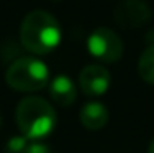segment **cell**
Segmentation results:
<instances>
[{
	"label": "cell",
	"instance_id": "cell-1",
	"mask_svg": "<svg viewBox=\"0 0 154 153\" xmlns=\"http://www.w3.org/2000/svg\"><path fill=\"white\" fill-rule=\"evenodd\" d=\"M61 35L59 21L45 10H31L20 25V41L33 54H48L56 49Z\"/></svg>",
	"mask_w": 154,
	"mask_h": 153
},
{
	"label": "cell",
	"instance_id": "cell-2",
	"mask_svg": "<svg viewBox=\"0 0 154 153\" xmlns=\"http://www.w3.org/2000/svg\"><path fill=\"white\" fill-rule=\"evenodd\" d=\"M15 119L20 133L33 142H39L49 137L57 122L56 112L49 102L36 96L20 100V104L17 105Z\"/></svg>",
	"mask_w": 154,
	"mask_h": 153
},
{
	"label": "cell",
	"instance_id": "cell-3",
	"mask_svg": "<svg viewBox=\"0 0 154 153\" xmlns=\"http://www.w3.org/2000/svg\"><path fill=\"white\" fill-rule=\"evenodd\" d=\"M5 81L12 89L20 92H36L49 82V69L41 59L23 56L15 59L5 72Z\"/></svg>",
	"mask_w": 154,
	"mask_h": 153
},
{
	"label": "cell",
	"instance_id": "cell-4",
	"mask_svg": "<svg viewBox=\"0 0 154 153\" xmlns=\"http://www.w3.org/2000/svg\"><path fill=\"white\" fill-rule=\"evenodd\" d=\"M87 49L102 63H115L123 56V41L113 30L98 27L87 38Z\"/></svg>",
	"mask_w": 154,
	"mask_h": 153
},
{
	"label": "cell",
	"instance_id": "cell-5",
	"mask_svg": "<svg viewBox=\"0 0 154 153\" xmlns=\"http://www.w3.org/2000/svg\"><path fill=\"white\" fill-rule=\"evenodd\" d=\"M112 78L102 64H89L79 72V87L85 96L100 97L108 91Z\"/></svg>",
	"mask_w": 154,
	"mask_h": 153
},
{
	"label": "cell",
	"instance_id": "cell-6",
	"mask_svg": "<svg viewBox=\"0 0 154 153\" xmlns=\"http://www.w3.org/2000/svg\"><path fill=\"white\" fill-rule=\"evenodd\" d=\"M151 8L144 0H123L115 8V20L125 28H138L148 23Z\"/></svg>",
	"mask_w": 154,
	"mask_h": 153
},
{
	"label": "cell",
	"instance_id": "cell-7",
	"mask_svg": "<svg viewBox=\"0 0 154 153\" xmlns=\"http://www.w3.org/2000/svg\"><path fill=\"white\" fill-rule=\"evenodd\" d=\"M49 96L61 107L72 105L77 97V89H75L74 81L66 74L54 76L49 82Z\"/></svg>",
	"mask_w": 154,
	"mask_h": 153
},
{
	"label": "cell",
	"instance_id": "cell-8",
	"mask_svg": "<svg viewBox=\"0 0 154 153\" xmlns=\"http://www.w3.org/2000/svg\"><path fill=\"white\" fill-rule=\"evenodd\" d=\"M79 120L87 130H100L108 122V110L100 102H89L85 104L79 112Z\"/></svg>",
	"mask_w": 154,
	"mask_h": 153
},
{
	"label": "cell",
	"instance_id": "cell-9",
	"mask_svg": "<svg viewBox=\"0 0 154 153\" xmlns=\"http://www.w3.org/2000/svg\"><path fill=\"white\" fill-rule=\"evenodd\" d=\"M138 74L148 84H154V45H148L138 61Z\"/></svg>",
	"mask_w": 154,
	"mask_h": 153
},
{
	"label": "cell",
	"instance_id": "cell-10",
	"mask_svg": "<svg viewBox=\"0 0 154 153\" xmlns=\"http://www.w3.org/2000/svg\"><path fill=\"white\" fill-rule=\"evenodd\" d=\"M30 142L31 140L25 138L23 135L10 138V140L7 142V145H5V153H26Z\"/></svg>",
	"mask_w": 154,
	"mask_h": 153
},
{
	"label": "cell",
	"instance_id": "cell-11",
	"mask_svg": "<svg viewBox=\"0 0 154 153\" xmlns=\"http://www.w3.org/2000/svg\"><path fill=\"white\" fill-rule=\"evenodd\" d=\"M26 153H51L49 148L46 147V145L39 143V142H30V145H28V150Z\"/></svg>",
	"mask_w": 154,
	"mask_h": 153
},
{
	"label": "cell",
	"instance_id": "cell-12",
	"mask_svg": "<svg viewBox=\"0 0 154 153\" xmlns=\"http://www.w3.org/2000/svg\"><path fill=\"white\" fill-rule=\"evenodd\" d=\"M148 153H154V138L151 140V143H149V148H148Z\"/></svg>",
	"mask_w": 154,
	"mask_h": 153
},
{
	"label": "cell",
	"instance_id": "cell-13",
	"mask_svg": "<svg viewBox=\"0 0 154 153\" xmlns=\"http://www.w3.org/2000/svg\"><path fill=\"white\" fill-rule=\"evenodd\" d=\"M0 123H2V115H0Z\"/></svg>",
	"mask_w": 154,
	"mask_h": 153
}]
</instances>
